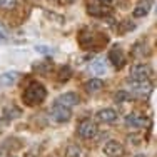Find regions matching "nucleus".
Instances as JSON below:
<instances>
[{
	"instance_id": "0eeeda50",
	"label": "nucleus",
	"mask_w": 157,
	"mask_h": 157,
	"mask_svg": "<svg viewBox=\"0 0 157 157\" xmlns=\"http://www.w3.org/2000/svg\"><path fill=\"white\" fill-rule=\"evenodd\" d=\"M125 125L129 129H142L147 125V117L142 115L140 112H132L125 117Z\"/></svg>"
},
{
	"instance_id": "4468645a",
	"label": "nucleus",
	"mask_w": 157,
	"mask_h": 157,
	"mask_svg": "<svg viewBox=\"0 0 157 157\" xmlns=\"http://www.w3.org/2000/svg\"><path fill=\"white\" fill-rule=\"evenodd\" d=\"M89 70L92 74H95V75H104L107 72V65L102 59H95V60H92L89 63Z\"/></svg>"
},
{
	"instance_id": "f3484780",
	"label": "nucleus",
	"mask_w": 157,
	"mask_h": 157,
	"mask_svg": "<svg viewBox=\"0 0 157 157\" xmlns=\"http://www.w3.org/2000/svg\"><path fill=\"white\" fill-rule=\"evenodd\" d=\"M70 77H72V69H70V67H67V65H62L60 69H59L57 80L59 82H67Z\"/></svg>"
},
{
	"instance_id": "4be33fe9",
	"label": "nucleus",
	"mask_w": 157,
	"mask_h": 157,
	"mask_svg": "<svg viewBox=\"0 0 157 157\" xmlns=\"http://www.w3.org/2000/svg\"><path fill=\"white\" fill-rule=\"evenodd\" d=\"M136 157H145V155H142V154H139V155H136Z\"/></svg>"
},
{
	"instance_id": "f257e3e1",
	"label": "nucleus",
	"mask_w": 157,
	"mask_h": 157,
	"mask_svg": "<svg viewBox=\"0 0 157 157\" xmlns=\"http://www.w3.org/2000/svg\"><path fill=\"white\" fill-rule=\"evenodd\" d=\"M77 40L78 45H80L84 50H100L109 44V37L104 32L95 30V29L90 27H84L80 32L77 33Z\"/></svg>"
},
{
	"instance_id": "412c9836",
	"label": "nucleus",
	"mask_w": 157,
	"mask_h": 157,
	"mask_svg": "<svg viewBox=\"0 0 157 157\" xmlns=\"http://www.w3.org/2000/svg\"><path fill=\"white\" fill-rule=\"evenodd\" d=\"M55 2H59V3H72V2H75V0H55Z\"/></svg>"
},
{
	"instance_id": "a211bd4d",
	"label": "nucleus",
	"mask_w": 157,
	"mask_h": 157,
	"mask_svg": "<svg viewBox=\"0 0 157 157\" xmlns=\"http://www.w3.org/2000/svg\"><path fill=\"white\" fill-rule=\"evenodd\" d=\"M17 5H18V0H0V9L10 10V9H15Z\"/></svg>"
},
{
	"instance_id": "5701e85b",
	"label": "nucleus",
	"mask_w": 157,
	"mask_h": 157,
	"mask_svg": "<svg viewBox=\"0 0 157 157\" xmlns=\"http://www.w3.org/2000/svg\"><path fill=\"white\" fill-rule=\"evenodd\" d=\"M102 2H105V0H102Z\"/></svg>"
},
{
	"instance_id": "7ed1b4c3",
	"label": "nucleus",
	"mask_w": 157,
	"mask_h": 157,
	"mask_svg": "<svg viewBox=\"0 0 157 157\" xmlns=\"http://www.w3.org/2000/svg\"><path fill=\"white\" fill-rule=\"evenodd\" d=\"M70 117H72V109H69V107L62 105L59 102H54V105L50 109V119L55 124H65V122L70 121Z\"/></svg>"
},
{
	"instance_id": "6e6552de",
	"label": "nucleus",
	"mask_w": 157,
	"mask_h": 157,
	"mask_svg": "<svg viewBox=\"0 0 157 157\" xmlns=\"http://www.w3.org/2000/svg\"><path fill=\"white\" fill-rule=\"evenodd\" d=\"M151 77V67L144 63H137L130 69V80H149Z\"/></svg>"
},
{
	"instance_id": "20e7f679",
	"label": "nucleus",
	"mask_w": 157,
	"mask_h": 157,
	"mask_svg": "<svg viewBox=\"0 0 157 157\" xmlns=\"http://www.w3.org/2000/svg\"><path fill=\"white\" fill-rule=\"evenodd\" d=\"M85 7H87L89 15H94V17H105L110 13V9L102 0H87Z\"/></svg>"
},
{
	"instance_id": "dca6fc26",
	"label": "nucleus",
	"mask_w": 157,
	"mask_h": 157,
	"mask_svg": "<svg viewBox=\"0 0 157 157\" xmlns=\"http://www.w3.org/2000/svg\"><path fill=\"white\" fill-rule=\"evenodd\" d=\"M65 157H84V151H82L80 145L77 144H70L65 149Z\"/></svg>"
},
{
	"instance_id": "ddd939ff",
	"label": "nucleus",
	"mask_w": 157,
	"mask_h": 157,
	"mask_svg": "<svg viewBox=\"0 0 157 157\" xmlns=\"http://www.w3.org/2000/svg\"><path fill=\"white\" fill-rule=\"evenodd\" d=\"M20 78V74L18 72H5L0 75V87H12V85L17 84V80Z\"/></svg>"
},
{
	"instance_id": "1a4fd4ad",
	"label": "nucleus",
	"mask_w": 157,
	"mask_h": 157,
	"mask_svg": "<svg viewBox=\"0 0 157 157\" xmlns=\"http://www.w3.org/2000/svg\"><path fill=\"white\" fill-rule=\"evenodd\" d=\"M109 60L115 69H122L125 65V54L121 47H112L109 52Z\"/></svg>"
},
{
	"instance_id": "423d86ee",
	"label": "nucleus",
	"mask_w": 157,
	"mask_h": 157,
	"mask_svg": "<svg viewBox=\"0 0 157 157\" xmlns=\"http://www.w3.org/2000/svg\"><path fill=\"white\" fill-rule=\"evenodd\" d=\"M77 134L82 139H92L97 134V124L92 119H84L77 127Z\"/></svg>"
},
{
	"instance_id": "39448f33",
	"label": "nucleus",
	"mask_w": 157,
	"mask_h": 157,
	"mask_svg": "<svg viewBox=\"0 0 157 157\" xmlns=\"http://www.w3.org/2000/svg\"><path fill=\"white\" fill-rule=\"evenodd\" d=\"M127 85H129V90L132 92V94L140 95V97L149 95L152 90V82L151 80H129Z\"/></svg>"
},
{
	"instance_id": "9b49d317",
	"label": "nucleus",
	"mask_w": 157,
	"mask_h": 157,
	"mask_svg": "<svg viewBox=\"0 0 157 157\" xmlns=\"http://www.w3.org/2000/svg\"><path fill=\"white\" fill-rule=\"evenodd\" d=\"M55 102H59V104H62V105L72 109L74 105H77V104L80 102V99H78V95L75 94V92H65V94H62Z\"/></svg>"
},
{
	"instance_id": "9d476101",
	"label": "nucleus",
	"mask_w": 157,
	"mask_h": 157,
	"mask_svg": "<svg viewBox=\"0 0 157 157\" xmlns=\"http://www.w3.org/2000/svg\"><path fill=\"white\" fill-rule=\"evenodd\" d=\"M104 154L107 157H121V155H124V147L117 140H109L104 145Z\"/></svg>"
},
{
	"instance_id": "f03ea898",
	"label": "nucleus",
	"mask_w": 157,
	"mask_h": 157,
	"mask_svg": "<svg viewBox=\"0 0 157 157\" xmlns=\"http://www.w3.org/2000/svg\"><path fill=\"white\" fill-rule=\"evenodd\" d=\"M47 97V89L40 82H30L22 92V102L27 107H37L45 100Z\"/></svg>"
},
{
	"instance_id": "aec40b11",
	"label": "nucleus",
	"mask_w": 157,
	"mask_h": 157,
	"mask_svg": "<svg viewBox=\"0 0 157 157\" xmlns=\"http://www.w3.org/2000/svg\"><path fill=\"white\" fill-rule=\"evenodd\" d=\"M130 99V95L127 94V92H117V95H115V100H117V102H124V100H129Z\"/></svg>"
},
{
	"instance_id": "2eb2a0df",
	"label": "nucleus",
	"mask_w": 157,
	"mask_h": 157,
	"mask_svg": "<svg viewBox=\"0 0 157 157\" xmlns=\"http://www.w3.org/2000/svg\"><path fill=\"white\" fill-rule=\"evenodd\" d=\"M102 87H104V82L99 80V78H92V80H87V82H85V85H84V89L89 92V94H95V92L102 90Z\"/></svg>"
},
{
	"instance_id": "6ab92c4d",
	"label": "nucleus",
	"mask_w": 157,
	"mask_h": 157,
	"mask_svg": "<svg viewBox=\"0 0 157 157\" xmlns=\"http://www.w3.org/2000/svg\"><path fill=\"white\" fill-rule=\"evenodd\" d=\"M147 12H149V5L140 3V5L136 7V10H134V17H144V15H147Z\"/></svg>"
},
{
	"instance_id": "f8f14e48",
	"label": "nucleus",
	"mask_w": 157,
	"mask_h": 157,
	"mask_svg": "<svg viewBox=\"0 0 157 157\" xmlns=\"http://www.w3.org/2000/svg\"><path fill=\"white\" fill-rule=\"evenodd\" d=\"M97 119L100 122H104V124H114L119 119V114L114 109H102L97 112Z\"/></svg>"
}]
</instances>
